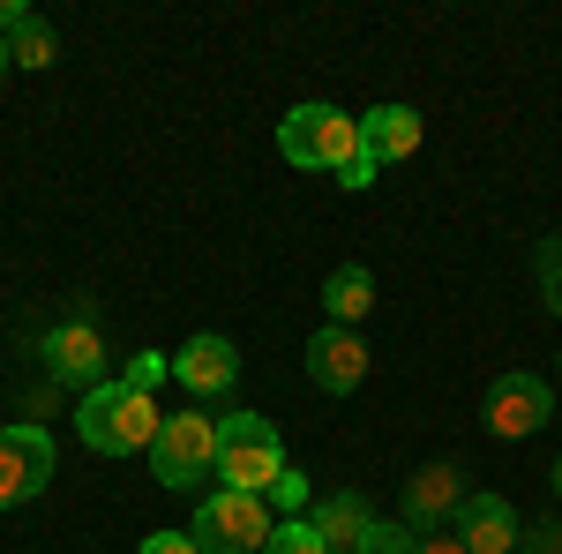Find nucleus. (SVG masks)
<instances>
[{
  "label": "nucleus",
  "instance_id": "obj_14",
  "mask_svg": "<svg viewBox=\"0 0 562 554\" xmlns=\"http://www.w3.org/2000/svg\"><path fill=\"white\" fill-rule=\"evenodd\" d=\"M420 113L413 105H375V113H360V158H375V166H397V158H413L420 150Z\"/></svg>",
  "mask_w": 562,
  "mask_h": 554
},
{
  "label": "nucleus",
  "instance_id": "obj_13",
  "mask_svg": "<svg viewBox=\"0 0 562 554\" xmlns=\"http://www.w3.org/2000/svg\"><path fill=\"white\" fill-rule=\"evenodd\" d=\"M307 524H315V540H323L330 554H360L368 532H375V510H368V495L338 487V495H323V502L307 510Z\"/></svg>",
  "mask_w": 562,
  "mask_h": 554
},
{
  "label": "nucleus",
  "instance_id": "obj_26",
  "mask_svg": "<svg viewBox=\"0 0 562 554\" xmlns=\"http://www.w3.org/2000/svg\"><path fill=\"white\" fill-rule=\"evenodd\" d=\"M548 487H555V495H562V457H555V472H548Z\"/></svg>",
  "mask_w": 562,
  "mask_h": 554
},
{
  "label": "nucleus",
  "instance_id": "obj_2",
  "mask_svg": "<svg viewBox=\"0 0 562 554\" xmlns=\"http://www.w3.org/2000/svg\"><path fill=\"white\" fill-rule=\"evenodd\" d=\"M278 479H285V434H278V420H262V412H225V420H217V487L270 502Z\"/></svg>",
  "mask_w": 562,
  "mask_h": 554
},
{
  "label": "nucleus",
  "instance_id": "obj_15",
  "mask_svg": "<svg viewBox=\"0 0 562 554\" xmlns=\"http://www.w3.org/2000/svg\"><path fill=\"white\" fill-rule=\"evenodd\" d=\"M368 307H375V278H368V262H346V270H330V285H323V315H330L338 330H352Z\"/></svg>",
  "mask_w": 562,
  "mask_h": 554
},
{
  "label": "nucleus",
  "instance_id": "obj_9",
  "mask_svg": "<svg viewBox=\"0 0 562 554\" xmlns=\"http://www.w3.org/2000/svg\"><path fill=\"white\" fill-rule=\"evenodd\" d=\"M458 502H465V479H458V465H420L413 479H405V502H397V524L405 532H450L458 524Z\"/></svg>",
  "mask_w": 562,
  "mask_h": 554
},
{
  "label": "nucleus",
  "instance_id": "obj_23",
  "mask_svg": "<svg viewBox=\"0 0 562 554\" xmlns=\"http://www.w3.org/2000/svg\"><path fill=\"white\" fill-rule=\"evenodd\" d=\"M135 554H203V547H195L188 532H150V540H143Z\"/></svg>",
  "mask_w": 562,
  "mask_h": 554
},
{
  "label": "nucleus",
  "instance_id": "obj_6",
  "mask_svg": "<svg viewBox=\"0 0 562 554\" xmlns=\"http://www.w3.org/2000/svg\"><path fill=\"white\" fill-rule=\"evenodd\" d=\"M45 479H53V434L38 420H8L0 427V510L38 502Z\"/></svg>",
  "mask_w": 562,
  "mask_h": 554
},
{
  "label": "nucleus",
  "instance_id": "obj_25",
  "mask_svg": "<svg viewBox=\"0 0 562 554\" xmlns=\"http://www.w3.org/2000/svg\"><path fill=\"white\" fill-rule=\"evenodd\" d=\"M15 23H31V8H23V0H0V38H8Z\"/></svg>",
  "mask_w": 562,
  "mask_h": 554
},
{
  "label": "nucleus",
  "instance_id": "obj_17",
  "mask_svg": "<svg viewBox=\"0 0 562 554\" xmlns=\"http://www.w3.org/2000/svg\"><path fill=\"white\" fill-rule=\"evenodd\" d=\"M262 554H330V547L315 540L307 517H278V532H270V547H262Z\"/></svg>",
  "mask_w": 562,
  "mask_h": 554
},
{
  "label": "nucleus",
  "instance_id": "obj_22",
  "mask_svg": "<svg viewBox=\"0 0 562 554\" xmlns=\"http://www.w3.org/2000/svg\"><path fill=\"white\" fill-rule=\"evenodd\" d=\"M518 554H562V524H525Z\"/></svg>",
  "mask_w": 562,
  "mask_h": 554
},
{
  "label": "nucleus",
  "instance_id": "obj_10",
  "mask_svg": "<svg viewBox=\"0 0 562 554\" xmlns=\"http://www.w3.org/2000/svg\"><path fill=\"white\" fill-rule=\"evenodd\" d=\"M173 383L203 405V397H225V389L240 383V352L233 338H217V330H195V338L173 352Z\"/></svg>",
  "mask_w": 562,
  "mask_h": 554
},
{
  "label": "nucleus",
  "instance_id": "obj_8",
  "mask_svg": "<svg viewBox=\"0 0 562 554\" xmlns=\"http://www.w3.org/2000/svg\"><path fill=\"white\" fill-rule=\"evenodd\" d=\"M38 360H45V375L53 383H68V389H98V383H113L105 375V338H98V323H53L38 338Z\"/></svg>",
  "mask_w": 562,
  "mask_h": 554
},
{
  "label": "nucleus",
  "instance_id": "obj_12",
  "mask_svg": "<svg viewBox=\"0 0 562 554\" xmlns=\"http://www.w3.org/2000/svg\"><path fill=\"white\" fill-rule=\"evenodd\" d=\"M450 532L465 540V554H518V540H525L510 495H487V487H473V495L458 502V524H450Z\"/></svg>",
  "mask_w": 562,
  "mask_h": 554
},
{
  "label": "nucleus",
  "instance_id": "obj_16",
  "mask_svg": "<svg viewBox=\"0 0 562 554\" xmlns=\"http://www.w3.org/2000/svg\"><path fill=\"white\" fill-rule=\"evenodd\" d=\"M8 60H15V68H53V60H60V38H53V23H45V15L15 23V31H8Z\"/></svg>",
  "mask_w": 562,
  "mask_h": 554
},
{
  "label": "nucleus",
  "instance_id": "obj_7",
  "mask_svg": "<svg viewBox=\"0 0 562 554\" xmlns=\"http://www.w3.org/2000/svg\"><path fill=\"white\" fill-rule=\"evenodd\" d=\"M555 420V389L540 383V375H495L487 383V434H503V442H525V434H540V427Z\"/></svg>",
  "mask_w": 562,
  "mask_h": 554
},
{
  "label": "nucleus",
  "instance_id": "obj_1",
  "mask_svg": "<svg viewBox=\"0 0 562 554\" xmlns=\"http://www.w3.org/2000/svg\"><path fill=\"white\" fill-rule=\"evenodd\" d=\"M158 427H166V412H158L143 389H128L121 375L76 397V434H83V450H98V457H135V450H150Z\"/></svg>",
  "mask_w": 562,
  "mask_h": 554
},
{
  "label": "nucleus",
  "instance_id": "obj_19",
  "mask_svg": "<svg viewBox=\"0 0 562 554\" xmlns=\"http://www.w3.org/2000/svg\"><path fill=\"white\" fill-rule=\"evenodd\" d=\"M315 510V495H307V479L293 465H285V479H278V487H270V517H307Z\"/></svg>",
  "mask_w": 562,
  "mask_h": 554
},
{
  "label": "nucleus",
  "instance_id": "obj_4",
  "mask_svg": "<svg viewBox=\"0 0 562 554\" xmlns=\"http://www.w3.org/2000/svg\"><path fill=\"white\" fill-rule=\"evenodd\" d=\"M150 472H158V487H173V495H195L203 479H217V420H203V405L166 412L158 442H150Z\"/></svg>",
  "mask_w": 562,
  "mask_h": 554
},
{
  "label": "nucleus",
  "instance_id": "obj_18",
  "mask_svg": "<svg viewBox=\"0 0 562 554\" xmlns=\"http://www.w3.org/2000/svg\"><path fill=\"white\" fill-rule=\"evenodd\" d=\"M166 375H173V352H135L128 368H121V383H128V389H143V397H150V389L166 383Z\"/></svg>",
  "mask_w": 562,
  "mask_h": 554
},
{
  "label": "nucleus",
  "instance_id": "obj_21",
  "mask_svg": "<svg viewBox=\"0 0 562 554\" xmlns=\"http://www.w3.org/2000/svg\"><path fill=\"white\" fill-rule=\"evenodd\" d=\"M540 293L562 315V240H540Z\"/></svg>",
  "mask_w": 562,
  "mask_h": 554
},
{
  "label": "nucleus",
  "instance_id": "obj_27",
  "mask_svg": "<svg viewBox=\"0 0 562 554\" xmlns=\"http://www.w3.org/2000/svg\"><path fill=\"white\" fill-rule=\"evenodd\" d=\"M8 68H15V60H8V38H0V76H8Z\"/></svg>",
  "mask_w": 562,
  "mask_h": 554
},
{
  "label": "nucleus",
  "instance_id": "obj_11",
  "mask_svg": "<svg viewBox=\"0 0 562 554\" xmlns=\"http://www.w3.org/2000/svg\"><path fill=\"white\" fill-rule=\"evenodd\" d=\"M307 383L330 389V397H352V389L368 383V344H360V330L323 323V330L307 338Z\"/></svg>",
  "mask_w": 562,
  "mask_h": 554
},
{
  "label": "nucleus",
  "instance_id": "obj_20",
  "mask_svg": "<svg viewBox=\"0 0 562 554\" xmlns=\"http://www.w3.org/2000/svg\"><path fill=\"white\" fill-rule=\"evenodd\" d=\"M360 554H420V532H405V524H383L375 517V532H368V547Z\"/></svg>",
  "mask_w": 562,
  "mask_h": 554
},
{
  "label": "nucleus",
  "instance_id": "obj_5",
  "mask_svg": "<svg viewBox=\"0 0 562 554\" xmlns=\"http://www.w3.org/2000/svg\"><path fill=\"white\" fill-rule=\"evenodd\" d=\"M270 532H278L270 502H262V495H233V487H211V495L195 502V524H188V540L203 554H262Z\"/></svg>",
  "mask_w": 562,
  "mask_h": 554
},
{
  "label": "nucleus",
  "instance_id": "obj_3",
  "mask_svg": "<svg viewBox=\"0 0 562 554\" xmlns=\"http://www.w3.org/2000/svg\"><path fill=\"white\" fill-rule=\"evenodd\" d=\"M278 150H285V166H301V172H338L360 158V121L352 113H338V105H293L285 121H278Z\"/></svg>",
  "mask_w": 562,
  "mask_h": 554
},
{
  "label": "nucleus",
  "instance_id": "obj_24",
  "mask_svg": "<svg viewBox=\"0 0 562 554\" xmlns=\"http://www.w3.org/2000/svg\"><path fill=\"white\" fill-rule=\"evenodd\" d=\"M420 554H465V540H458V532H428V540H420Z\"/></svg>",
  "mask_w": 562,
  "mask_h": 554
}]
</instances>
